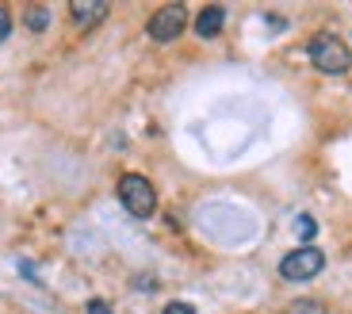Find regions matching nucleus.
<instances>
[{"mask_svg": "<svg viewBox=\"0 0 352 314\" xmlns=\"http://www.w3.org/2000/svg\"><path fill=\"white\" fill-rule=\"evenodd\" d=\"M23 23H27V31H46V27H50V12H46L43 4H31V8L23 12Z\"/></svg>", "mask_w": 352, "mask_h": 314, "instance_id": "7", "label": "nucleus"}, {"mask_svg": "<svg viewBox=\"0 0 352 314\" xmlns=\"http://www.w3.org/2000/svg\"><path fill=\"white\" fill-rule=\"evenodd\" d=\"M119 200H123V207L131 211L134 218H150L153 211H157V192H153V184L146 180V176H138V173L119 176Z\"/></svg>", "mask_w": 352, "mask_h": 314, "instance_id": "1", "label": "nucleus"}, {"mask_svg": "<svg viewBox=\"0 0 352 314\" xmlns=\"http://www.w3.org/2000/svg\"><path fill=\"white\" fill-rule=\"evenodd\" d=\"M165 314H195V306H192V303H180V299H176V303L165 306Z\"/></svg>", "mask_w": 352, "mask_h": 314, "instance_id": "12", "label": "nucleus"}, {"mask_svg": "<svg viewBox=\"0 0 352 314\" xmlns=\"http://www.w3.org/2000/svg\"><path fill=\"white\" fill-rule=\"evenodd\" d=\"M85 314H111V303H107V299H92V303L85 306Z\"/></svg>", "mask_w": 352, "mask_h": 314, "instance_id": "10", "label": "nucleus"}, {"mask_svg": "<svg viewBox=\"0 0 352 314\" xmlns=\"http://www.w3.org/2000/svg\"><path fill=\"white\" fill-rule=\"evenodd\" d=\"M12 35V16H8V8H0V43Z\"/></svg>", "mask_w": 352, "mask_h": 314, "instance_id": "11", "label": "nucleus"}, {"mask_svg": "<svg viewBox=\"0 0 352 314\" xmlns=\"http://www.w3.org/2000/svg\"><path fill=\"white\" fill-rule=\"evenodd\" d=\"M310 61H314V70H322V73H349V65H352V54H349V46L341 43L337 35H318L314 43H310Z\"/></svg>", "mask_w": 352, "mask_h": 314, "instance_id": "2", "label": "nucleus"}, {"mask_svg": "<svg viewBox=\"0 0 352 314\" xmlns=\"http://www.w3.org/2000/svg\"><path fill=\"white\" fill-rule=\"evenodd\" d=\"M184 27H188V8L184 4H165V8H157L150 16L146 31H150L153 43H173V39L184 35Z\"/></svg>", "mask_w": 352, "mask_h": 314, "instance_id": "4", "label": "nucleus"}, {"mask_svg": "<svg viewBox=\"0 0 352 314\" xmlns=\"http://www.w3.org/2000/svg\"><path fill=\"white\" fill-rule=\"evenodd\" d=\"M69 19L80 31H92L96 23L107 19V0H73L69 4Z\"/></svg>", "mask_w": 352, "mask_h": 314, "instance_id": "5", "label": "nucleus"}, {"mask_svg": "<svg viewBox=\"0 0 352 314\" xmlns=\"http://www.w3.org/2000/svg\"><path fill=\"white\" fill-rule=\"evenodd\" d=\"M322 269H326V257H322V249H314V245H299V249H291L280 261V276L291 280V284L314 280Z\"/></svg>", "mask_w": 352, "mask_h": 314, "instance_id": "3", "label": "nucleus"}, {"mask_svg": "<svg viewBox=\"0 0 352 314\" xmlns=\"http://www.w3.org/2000/svg\"><path fill=\"white\" fill-rule=\"evenodd\" d=\"M222 23H226V12H222L219 4H207V8L195 16V35H199V39H214L222 31Z\"/></svg>", "mask_w": 352, "mask_h": 314, "instance_id": "6", "label": "nucleus"}, {"mask_svg": "<svg viewBox=\"0 0 352 314\" xmlns=\"http://www.w3.org/2000/svg\"><path fill=\"white\" fill-rule=\"evenodd\" d=\"M295 234H299L302 242H310V238L318 234V227H314V218H307V215H302L299 222H295Z\"/></svg>", "mask_w": 352, "mask_h": 314, "instance_id": "9", "label": "nucleus"}, {"mask_svg": "<svg viewBox=\"0 0 352 314\" xmlns=\"http://www.w3.org/2000/svg\"><path fill=\"white\" fill-rule=\"evenodd\" d=\"M287 314H326V306L318 303V299H295L287 306Z\"/></svg>", "mask_w": 352, "mask_h": 314, "instance_id": "8", "label": "nucleus"}]
</instances>
